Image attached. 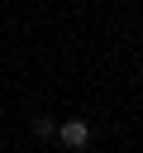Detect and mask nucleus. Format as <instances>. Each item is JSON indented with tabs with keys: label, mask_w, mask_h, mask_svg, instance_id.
Wrapping results in <instances>:
<instances>
[{
	"label": "nucleus",
	"mask_w": 143,
	"mask_h": 153,
	"mask_svg": "<svg viewBox=\"0 0 143 153\" xmlns=\"http://www.w3.org/2000/svg\"><path fill=\"white\" fill-rule=\"evenodd\" d=\"M57 134H62V143H67V148H81V143L91 139L86 120H62V124H57Z\"/></svg>",
	"instance_id": "1"
}]
</instances>
